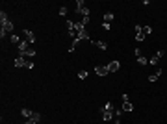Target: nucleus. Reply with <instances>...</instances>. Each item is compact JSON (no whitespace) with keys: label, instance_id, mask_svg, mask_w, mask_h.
<instances>
[{"label":"nucleus","instance_id":"nucleus-3","mask_svg":"<svg viewBox=\"0 0 167 124\" xmlns=\"http://www.w3.org/2000/svg\"><path fill=\"white\" fill-rule=\"evenodd\" d=\"M76 13H82L84 17H89V7H86L84 0H78L76 2Z\"/></svg>","mask_w":167,"mask_h":124},{"label":"nucleus","instance_id":"nucleus-9","mask_svg":"<svg viewBox=\"0 0 167 124\" xmlns=\"http://www.w3.org/2000/svg\"><path fill=\"white\" fill-rule=\"evenodd\" d=\"M162 72H164V71H162V69H158V71L154 72V74H150V76H149V82H150V83L158 82V78H160V76H162Z\"/></svg>","mask_w":167,"mask_h":124},{"label":"nucleus","instance_id":"nucleus-1","mask_svg":"<svg viewBox=\"0 0 167 124\" xmlns=\"http://www.w3.org/2000/svg\"><path fill=\"white\" fill-rule=\"evenodd\" d=\"M100 117H102V121H106V122H110L111 119L115 117V109H113V104L111 102L104 104V107H102V111H100Z\"/></svg>","mask_w":167,"mask_h":124},{"label":"nucleus","instance_id":"nucleus-6","mask_svg":"<svg viewBox=\"0 0 167 124\" xmlns=\"http://www.w3.org/2000/svg\"><path fill=\"white\" fill-rule=\"evenodd\" d=\"M67 30H69V35H73L74 39H76V37H78V32H76V28H74V22L67 21Z\"/></svg>","mask_w":167,"mask_h":124},{"label":"nucleus","instance_id":"nucleus-22","mask_svg":"<svg viewBox=\"0 0 167 124\" xmlns=\"http://www.w3.org/2000/svg\"><path fill=\"white\" fill-rule=\"evenodd\" d=\"M78 76H80L82 80H86L87 78V71H80V72H78Z\"/></svg>","mask_w":167,"mask_h":124},{"label":"nucleus","instance_id":"nucleus-23","mask_svg":"<svg viewBox=\"0 0 167 124\" xmlns=\"http://www.w3.org/2000/svg\"><path fill=\"white\" fill-rule=\"evenodd\" d=\"M32 119H34V121H41V113H34V115H32Z\"/></svg>","mask_w":167,"mask_h":124},{"label":"nucleus","instance_id":"nucleus-12","mask_svg":"<svg viewBox=\"0 0 167 124\" xmlns=\"http://www.w3.org/2000/svg\"><path fill=\"white\" fill-rule=\"evenodd\" d=\"M91 43H93V46H98L100 50H106V48H108V45H106L104 41H91Z\"/></svg>","mask_w":167,"mask_h":124},{"label":"nucleus","instance_id":"nucleus-21","mask_svg":"<svg viewBox=\"0 0 167 124\" xmlns=\"http://www.w3.org/2000/svg\"><path fill=\"white\" fill-rule=\"evenodd\" d=\"M104 21H106V22L113 21V13H104Z\"/></svg>","mask_w":167,"mask_h":124},{"label":"nucleus","instance_id":"nucleus-17","mask_svg":"<svg viewBox=\"0 0 167 124\" xmlns=\"http://www.w3.org/2000/svg\"><path fill=\"white\" fill-rule=\"evenodd\" d=\"M78 45H80V41H78V39H74V41H73V45L69 46V52H74V50L78 48Z\"/></svg>","mask_w":167,"mask_h":124},{"label":"nucleus","instance_id":"nucleus-28","mask_svg":"<svg viewBox=\"0 0 167 124\" xmlns=\"http://www.w3.org/2000/svg\"><path fill=\"white\" fill-rule=\"evenodd\" d=\"M24 124H37V121H34V119H26Z\"/></svg>","mask_w":167,"mask_h":124},{"label":"nucleus","instance_id":"nucleus-2","mask_svg":"<svg viewBox=\"0 0 167 124\" xmlns=\"http://www.w3.org/2000/svg\"><path fill=\"white\" fill-rule=\"evenodd\" d=\"M0 22H2V30L6 33L13 32V22L7 21V13H6V11H2V13H0Z\"/></svg>","mask_w":167,"mask_h":124},{"label":"nucleus","instance_id":"nucleus-25","mask_svg":"<svg viewBox=\"0 0 167 124\" xmlns=\"http://www.w3.org/2000/svg\"><path fill=\"white\" fill-rule=\"evenodd\" d=\"M136 39H137V41H143V39H145V35L139 32V33H136Z\"/></svg>","mask_w":167,"mask_h":124},{"label":"nucleus","instance_id":"nucleus-5","mask_svg":"<svg viewBox=\"0 0 167 124\" xmlns=\"http://www.w3.org/2000/svg\"><path fill=\"white\" fill-rule=\"evenodd\" d=\"M162 57H164V50H158V52L154 54L152 57H149V63H150V65H158V61H160Z\"/></svg>","mask_w":167,"mask_h":124},{"label":"nucleus","instance_id":"nucleus-10","mask_svg":"<svg viewBox=\"0 0 167 124\" xmlns=\"http://www.w3.org/2000/svg\"><path fill=\"white\" fill-rule=\"evenodd\" d=\"M119 67H121V63H119V61H111V63L108 65V71L110 72H117Z\"/></svg>","mask_w":167,"mask_h":124},{"label":"nucleus","instance_id":"nucleus-26","mask_svg":"<svg viewBox=\"0 0 167 124\" xmlns=\"http://www.w3.org/2000/svg\"><path fill=\"white\" fill-rule=\"evenodd\" d=\"M102 28H104V30H108V32H110V30H111V24H110V22H104V24H102Z\"/></svg>","mask_w":167,"mask_h":124},{"label":"nucleus","instance_id":"nucleus-7","mask_svg":"<svg viewBox=\"0 0 167 124\" xmlns=\"http://www.w3.org/2000/svg\"><path fill=\"white\" fill-rule=\"evenodd\" d=\"M22 35L26 37V41L30 43V45H34V43H35V35H34V32H30V30H24V32H22Z\"/></svg>","mask_w":167,"mask_h":124},{"label":"nucleus","instance_id":"nucleus-16","mask_svg":"<svg viewBox=\"0 0 167 124\" xmlns=\"http://www.w3.org/2000/svg\"><path fill=\"white\" fill-rule=\"evenodd\" d=\"M150 32H152V28H150V26H141V33H143V35H145V37L149 35Z\"/></svg>","mask_w":167,"mask_h":124},{"label":"nucleus","instance_id":"nucleus-13","mask_svg":"<svg viewBox=\"0 0 167 124\" xmlns=\"http://www.w3.org/2000/svg\"><path fill=\"white\" fill-rule=\"evenodd\" d=\"M28 45H30V43H28V41H22L21 45H19V54H24L26 50H28Z\"/></svg>","mask_w":167,"mask_h":124},{"label":"nucleus","instance_id":"nucleus-20","mask_svg":"<svg viewBox=\"0 0 167 124\" xmlns=\"http://www.w3.org/2000/svg\"><path fill=\"white\" fill-rule=\"evenodd\" d=\"M67 13H69V9H67L65 6H61V7H59V15H61V17H65Z\"/></svg>","mask_w":167,"mask_h":124},{"label":"nucleus","instance_id":"nucleus-27","mask_svg":"<svg viewBox=\"0 0 167 124\" xmlns=\"http://www.w3.org/2000/svg\"><path fill=\"white\" fill-rule=\"evenodd\" d=\"M80 22H82V24H84V26H87V22H89V17H84V19H82V21H80Z\"/></svg>","mask_w":167,"mask_h":124},{"label":"nucleus","instance_id":"nucleus-11","mask_svg":"<svg viewBox=\"0 0 167 124\" xmlns=\"http://www.w3.org/2000/svg\"><path fill=\"white\" fill-rule=\"evenodd\" d=\"M123 111H126V113H130V111H134V104L130 102H123Z\"/></svg>","mask_w":167,"mask_h":124},{"label":"nucleus","instance_id":"nucleus-14","mask_svg":"<svg viewBox=\"0 0 167 124\" xmlns=\"http://www.w3.org/2000/svg\"><path fill=\"white\" fill-rule=\"evenodd\" d=\"M21 113H22V117H26V119H32L34 111H32V109H28V107H24V109H21Z\"/></svg>","mask_w":167,"mask_h":124},{"label":"nucleus","instance_id":"nucleus-4","mask_svg":"<svg viewBox=\"0 0 167 124\" xmlns=\"http://www.w3.org/2000/svg\"><path fill=\"white\" fill-rule=\"evenodd\" d=\"M95 74H97V76H106V74H110L108 65H97V67H95Z\"/></svg>","mask_w":167,"mask_h":124},{"label":"nucleus","instance_id":"nucleus-24","mask_svg":"<svg viewBox=\"0 0 167 124\" xmlns=\"http://www.w3.org/2000/svg\"><path fill=\"white\" fill-rule=\"evenodd\" d=\"M134 52H136V57H141V56H143V50H141V48H136Z\"/></svg>","mask_w":167,"mask_h":124},{"label":"nucleus","instance_id":"nucleus-19","mask_svg":"<svg viewBox=\"0 0 167 124\" xmlns=\"http://www.w3.org/2000/svg\"><path fill=\"white\" fill-rule=\"evenodd\" d=\"M9 39H11V43H13V45H21V43H22L21 39H19V35H11Z\"/></svg>","mask_w":167,"mask_h":124},{"label":"nucleus","instance_id":"nucleus-18","mask_svg":"<svg viewBox=\"0 0 167 124\" xmlns=\"http://www.w3.org/2000/svg\"><path fill=\"white\" fill-rule=\"evenodd\" d=\"M137 63L139 65H149V59H147L145 56H141V57H137Z\"/></svg>","mask_w":167,"mask_h":124},{"label":"nucleus","instance_id":"nucleus-8","mask_svg":"<svg viewBox=\"0 0 167 124\" xmlns=\"http://www.w3.org/2000/svg\"><path fill=\"white\" fill-rule=\"evenodd\" d=\"M26 65H28V61H26L24 56H19L17 59H15V67H26Z\"/></svg>","mask_w":167,"mask_h":124},{"label":"nucleus","instance_id":"nucleus-15","mask_svg":"<svg viewBox=\"0 0 167 124\" xmlns=\"http://www.w3.org/2000/svg\"><path fill=\"white\" fill-rule=\"evenodd\" d=\"M19 56H24V57H34V56H35V50H34V48H28L24 54H19Z\"/></svg>","mask_w":167,"mask_h":124}]
</instances>
